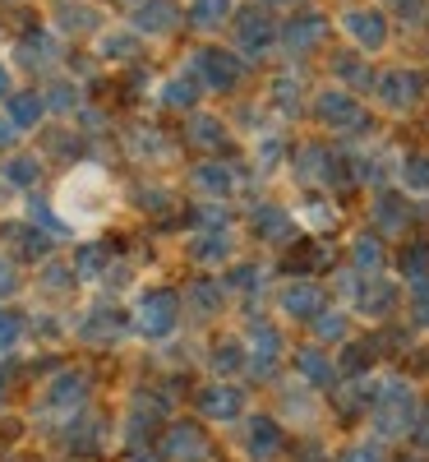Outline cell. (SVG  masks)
<instances>
[{
    "label": "cell",
    "instance_id": "obj_54",
    "mask_svg": "<svg viewBox=\"0 0 429 462\" xmlns=\"http://www.w3.org/2000/svg\"><path fill=\"white\" fill-rule=\"evenodd\" d=\"M254 5H259V10H291L296 0H254Z\"/></svg>",
    "mask_w": 429,
    "mask_h": 462
},
{
    "label": "cell",
    "instance_id": "obj_17",
    "mask_svg": "<svg viewBox=\"0 0 429 462\" xmlns=\"http://www.w3.org/2000/svg\"><path fill=\"white\" fill-rule=\"evenodd\" d=\"M328 74H333V84H342V88H351V93H374V79L379 74L370 69V56H361L356 47L351 51H337L333 60H328Z\"/></svg>",
    "mask_w": 429,
    "mask_h": 462
},
{
    "label": "cell",
    "instance_id": "obj_41",
    "mask_svg": "<svg viewBox=\"0 0 429 462\" xmlns=\"http://www.w3.org/2000/svg\"><path fill=\"white\" fill-rule=\"evenodd\" d=\"M226 287H231V291H245V296H254V291L263 287V268H259V263H236V268L226 273Z\"/></svg>",
    "mask_w": 429,
    "mask_h": 462
},
{
    "label": "cell",
    "instance_id": "obj_57",
    "mask_svg": "<svg viewBox=\"0 0 429 462\" xmlns=\"http://www.w3.org/2000/svg\"><path fill=\"white\" fill-rule=\"evenodd\" d=\"M5 189H14V185H5V180H0V204H5Z\"/></svg>",
    "mask_w": 429,
    "mask_h": 462
},
{
    "label": "cell",
    "instance_id": "obj_40",
    "mask_svg": "<svg viewBox=\"0 0 429 462\" xmlns=\"http://www.w3.org/2000/svg\"><path fill=\"white\" fill-rule=\"evenodd\" d=\"M383 10L393 14L397 23L415 28V23H424V14H429V0H383Z\"/></svg>",
    "mask_w": 429,
    "mask_h": 462
},
{
    "label": "cell",
    "instance_id": "obj_55",
    "mask_svg": "<svg viewBox=\"0 0 429 462\" xmlns=\"http://www.w3.org/2000/svg\"><path fill=\"white\" fill-rule=\"evenodd\" d=\"M10 93H14V88H10V69L0 65V97H10Z\"/></svg>",
    "mask_w": 429,
    "mask_h": 462
},
{
    "label": "cell",
    "instance_id": "obj_39",
    "mask_svg": "<svg viewBox=\"0 0 429 462\" xmlns=\"http://www.w3.org/2000/svg\"><path fill=\"white\" fill-rule=\"evenodd\" d=\"M241 365H250V361H245V346H241V342H231V337H226L222 346H213V370H217L222 379H226V374H236Z\"/></svg>",
    "mask_w": 429,
    "mask_h": 462
},
{
    "label": "cell",
    "instance_id": "obj_45",
    "mask_svg": "<svg viewBox=\"0 0 429 462\" xmlns=\"http://www.w3.org/2000/svg\"><path fill=\"white\" fill-rule=\"evenodd\" d=\"M406 300H411V319H415L420 328H429V278H415Z\"/></svg>",
    "mask_w": 429,
    "mask_h": 462
},
{
    "label": "cell",
    "instance_id": "obj_9",
    "mask_svg": "<svg viewBox=\"0 0 429 462\" xmlns=\"http://www.w3.org/2000/svg\"><path fill=\"white\" fill-rule=\"evenodd\" d=\"M374 97H379V106H388V111H411V106L424 97V74H420V69H411V65L379 69V79H374Z\"/></svg>",
    "mask_w": 429,
    "mask_h": 462
},
{
    "label": "cell",
    "instance_id": "obj_50",
    "mask_svg": "<svg viewBox=\"0 0 429 462\" xmlns=\"http://www.w3.org/2000/svg\"><path fill=\"white\" fill-rule=\"evenodd\" d=\"M300 217H305L309 226H328V222H333L337 213H333L328 204H309V208H300Z\"/></svg>",
    "mask_w": 429,
    "mask_h": 462
},
{
    "label": "cell",
    "instance_id": "obj_52",
    "mask_svg": "<svg viewBox=\"0 0 429 462\" xmlns=\"http://www.w3.org/2000/svg\"><path fill=\"white\" fill-rule=\"evenodd\" d=\"M411 435H415L420 448H429V411H420V420H415V430H411Z\"/></svg>",
    "mask_w": 429,
    "mask_h": 462
},
{
    "label": "cell",
    "instance_id": "obj_36",
    "mask_svg": "<svg viewBox=\"0 0 429 462\" xmlns=\"http://www.w3.org/2000/svg\"><path fill=\"white\" fill-rule=\"evenodd\" d=\"M268 97H272V106H278L282 116H296L300 111V79L296 74H278L272 88H268Z\"/></svg>",
    "mask_w": 429,
    "mask_h": 462
},
{
    "label": "cell",
    "instance_id": "obj_43",
    "mask_svg": "<svg viewBox=\"0 0 429 462\" xmlns=\"http://www.w3.org/2000/svg\"><path fill=\"white\" fill-rule=\"evenodd\" d=\"M102 263H111V250L106 245H84L79 254H74V268H79V278H97Z\"/></svg>",
    "mask_w": 429,
    "mask_h": 462
},
{
    "label": "cell",
    "instance_id": "obj_12",
    "mask_svg": "<svg viewBox=\"0 0 429 462\" xmlns=\"http://www.w3.org/2000/svg\"><path fill=\"white\" fill-rule=\"evenodd\" d=\"M84 402H88V374L84 370H60L42 393V407L56 416H69V420L84 411Z\"/></svg>",
    "mask_w": 429,
    "mask_h": 462
},
{
    "label": "cell",
    "instance_id": "obj_4",
    "mask_svg": "<svg viewBox=\"0 0 429 462\" xmlns=\"http://www.w3.org/2000/svg\"><path fill=\"white\" fill-rule=\"evenodd\" d=\"M337 28L361 56H374V51L388 47V37H393V14L383 5H346L337 14Z\"/></svg>",
    "mask_w": 429,
    "mask_h": 462
},
{
    "label": "cell",
    "instance_id": "obj_47",
    "mask_svg": "<svg viewBox=\"0 0 429 462\" xmlns=\"http://www.w3.org/2000/svg\"><path fill=\"white\" fill-rule=\"evenodd\" d=\"M402 273L415 282V278H429V245H411L402 254Z\"/></svg>",
    "mask_w": 429,
    "mask_h": 462
},
{
    "label": "cell",
    "instance_id": "obj_18",
    "mask_svg": "<svg viewBox=\"0 0 429 462\" xmlns=\"http://www.w3.org/2000/svg\"><path fill=\"white\" fill-rule=\"evenodd\" d=\"M370 222H374V231H383V236H402V231L411 226V204H406V195L379 189L374 204H370Z\"/></svg>",
    "mask_w": 429,
    "mask_h": 462
},
{
    "label": "cell",
    "instance_id": "obj_13",
    "mask_svg": "<svg viewBox=\"0 0 429 462\" xmlns=\"http://www.w3.org/2000/svg\"><path fill=\"white\" fill-rule=\"evenodd\" d=\"M162 457L167 462H208L213 444H208V435L194 426V420H176V426L167 430V439H162Z\"/></svg>",
    "mask_w": 429,
    "mask_h": 462
},
{
    "label": "cell",
    "instance_id": "obj_6",
    "mask_svg": "<svg viewBox=\"0 0 429 462\" xmlns=\"http://www.w3.org/2000/svg\"><path fill=\"white\" fill-rule=\"evenodd\" d=\"M176 324H180V296H176V291L152 287V291L139 296V305H134V328H139V337L162 342V337L176 333Z\"/></svg>",
    "mask_w": 429,
    "mask_h": 462
},
{
    "label": "cell",
    "instance_id": "obj_20",
    "mask_svg": "<svg viewBox=\"0 0 429 462\" xmlns=\"http://www.w3.org/2000/svg\"><path fill=\"white\" fill-rule=\"evenodd\" d=\"M278 361H282V333L259 319L250 328V374H272Z\"/></svg>",
    "mask_w": 429,
    "mask_h": 462
},
{
    "label": "cell",
    "instance_id": "obj_34",
    "mask_svg": "<svg viewBox=\"0 0 429 462\" xmlns=\"http://www.w3.org/2000/svg\"><path fill=\"white\" fill-rule=\"evenodd\" d=\"M130 152H134L139 162H167V158H171V143H167L158 130L139 125V130L130 134Z\"/></svg>",
    "mask_w": 429,
    "mask_h": 462
},
{
    "label": "cell",
    "instance_id": "obj_28",
    "mask_svg": "<svg viewBox=\"0 0 429 462\" xmlns=\"http://www.w3.org/2000/svg\"><path fill=\"white\" fill-rule=\"evenodd\" d=\"M139 47H143V32H139L134 23H130V28H106V32H97V56H102V60H134Z\"/></svg>",
    "mask_w": 429,
    "mask_h": 462
},
{
    "label": "cell",
    "instance_id": "obj_10",
    "mask_svg": "<svg viewBox=\"0 0 429 462\" xmlns=\"http://www.w3.org/2000/svg\"><path fill=\"white\" fill-rule=\"evenodd\" d=\"M328 32H333V19L319 14V10H296L287 23H282V51L291 56H309V51H319L328 42Z\"/></svg>",
    "mask_w": 429,
    "mask_h": 462
},
{
    "label": "cell",
    "instance_id": "obj_23",
    "mask_svg": "<svg viewBox=\"0 0 429 462\" xmlns=\"http://www.w3.org/2000/svg\"><path fill=\"white\" fill-rule=\"evenodd\" d=\"M245 448L254 462H272L282 453V426L272 416H250V435H245Z\"/></svg>",
    "mask_w": 429,
    "mask_h": 462
},
{
    "label": "cell",
    "instance_id": "obj_5",
    "mask_svg": "<svg viewBox=\"0 0 429 462\" xmlns=\"http://www.w3.org/2000/svg\"><path fill=\"white\" fill-rule=\"evenodd\" d=\"M231 47H236L245 60H263L282 47V28L272 23V10H241L236 28H231Z\"/></svg>",
    "mask_w": 429,
    "mask_h": 462
},
{
    "label": "cell",
    "instance_id": "obj_26",
    "mask_svg": "<svg viewBox=\"0 0 429 462\" xmlns=\"http://www.w3.org/2000/svg\"><path fill=\"white\" fill-rule=\"evenodd\" d=\"M250 222H254V236H263V241H272V245H282V241L296 236V217H291L287 208H278V204H259Z\"/></svg>",
    "mask_w": 429,
    "mask_h": 462
},
{
    "label": "cell",
    "instance_id": "obj_33",
    "mask_svg": "<svg viewBox=\"0 0 429 462\" xmlns=\"http://www.w3.org/2000/svg\"><path fill=\"white\" fill-rule=\"evenodd\" d=\"M0 180L14 185V189H37L42 180V162L32 158V152H19V158H5L0 162Z\"/></svg>",
    "mask_w": 429,
    "mask_h": 462
},
{
    "label": "cell",
    "instance_id": "obj_46",
    "mask_svg": "<svg viewBox=\"0 0 429 462\" xmlns=\"http://www.w3.org/2000/svg\"><path fill=\"white\" fill-rule=\"evenodd\" d=\"M315 333H319V342H337V337H346V315H342V310H324V315L315 319Z\"/></svg>",
    "mask_w": 429,
    "mask_h": 462
},
{
    "label": "cell",
    "instance_id": "obj_42",
    "mask_svg": "<svg viewBox=\"0 0 429 462\" xmlns=\"http://www.w3.org/2000/svg\"><path fill=\"white\" fill-rule=\"evenodd\" d=\"M254 167H259L263 176L282 167V139H278V134H263V139H259V148H254Z\"/></svg>",
    "mask_w": 429,
    "mask_h": 462
},
{
    "label": "cell",
    "instance_id": "obj_56",
    "mask_svg": "<svg viewBox=\"0 0 429 462\" xmlns=\"http://www.w3.org/2000/svg\"><path fill=\"white\" fill-rule=\"evenodd\" d=\"M130 462H162V457H158V453H134Z\"/></svg>",
    "mask_w": 429,
    "mask_h": 462
},
{
    "label": "cell",
    "instance_id": "obj_58",
    "mask_svg": "<svg viewBox=\"0 0 429 462\" xmlns=\"http://www.w3.org/2000/svg\"><path fill=\"white\" fill-rule=\"evenodd\" d=\"M125 5H139V0H125Z\"/></svg>",
    "mask_w": 429,
    "mask_h": 462
},
{
    "label": "cell",
    "instance_id": "obj_19",
    "mask_svg": "<svg viewBox=\"0 0 429 462\" xmlns=\"http://www.w3.org/2000/svg\"><path fill=\"white\" fill-rule=\"evenodd\" d=\"M231 250H236V241H231L226 226H222V231H194L189 245H185V254L199 263V268H222V263L231 259Z\"/></svg>",
    "mask_w": 429,
    "mask_h": 462
},
{
    "label": "cell",
    "instance_id": "obj_49",
    "mask_svg": "<svg viewBox=\"0 0 429 462\" xmlns=\"http://www.w3.org/2000/svg\"><path fill=\"white\" fill-rule=\"evenodd\" d=\"M337 462H383V448L379 444H351Z\"/></svg>",
    "mask_w": 429,
    "mask_h": 462
},
{
    "label": "cell",
    "instance_id": "obj_44",
    "mask_svg": "<svg viewBox=\"0 0 429 462\" xmlns=\"http://www.w3.org/2000/svg\"><path fill=\"white\" fill-rule=\"evenodd\" d=\"M19 342H23V315L0 310V352H14Z\"/></svg>",
    "mask_w": 429,
    "mask_h": 462
},
{
    "label": "cell",
    "instance_id": "obj_32",
    "mask_svg": "<svg viewBox=\"0 0 429 462\" xmlns=\"http://www.w3.org/2000/svg\"><path fill=\"white\" fill-rule=\"evenodd\" d=\"M296 370L305 383H315V389H328V383L337 379V365L319 352V346H305V352H296Z\"/></svg>",
    "mask_w": 429,
    "mask_h": 462
},
{
    "label": "cell",
    "instance_id": "obj_35",
    "mask_svg": "<svg viewBox=\"0 0 429 462\" xmlns=\"http://www.w3.org/2000/svg\"><path fill=\"white\" fill-rule=\"evenodd\" d=\"M189 143H194V148H222V143H226L222 116H208V111L189 116Z\"/></svg>",
    "mask_w": 429,
    "mask_h": 462
},
{
    "label": "cell",
    "instance_id": "obj_7",
    "mask_svg": "<svg viewBox=\"0 0 429 462\" xmlns=\"http://www.w3.org/2000/svg\"><path fill=\"white\" fill-rule=\"evenodd\" d=\"M189 69L204 79L208 93H231V88H241V79H245V56L226 51V47H204V51L189 56Z\"/></svg>",
    "mask_w": 429,
    "mask_h": 462
},
{
    "label": "cell",
    "instance_id": "obj_53",
    "mask_svg": "<svg viewBox=\"0 0 429 462\" xmlns=\"http://www.w3.org/2000/svg\"><path fill=\"white\" fill-rule=\"evenodd\" d=\"M14 139H19V130L10 125V116H0V148H10Z\"/></svg>",
    "mask_w": 429,
    "mask_h": 462
},
{
    "label": "cell",
    "instance_id": "obj_27",
    "mask_svg": "<svg viewBox=\"0 0 429 462\" xmlns=\"http://www.w3.org/2000/svg\"><path fill=\"white\" fill-rule=\"evenodd\" d=\"M56 28L65 37H84V32H97L102 28V14H93V5H84V0H60V5L51 10Z\"/></svg>",
    "mask_w": 429,
    "mask_h": 462
},
{
    "label": "cell",
    "instance_id": "obj_3",
    "mask_svg": "<svg viewBox=\"0 0 429 462\" xmlns=\"http://www.w3.org/2000/svg\"><path fill=\"white\" fill-rule=\"evenodd\" d=\"M374 430L388 439V435H406L415 430V389L406 379H383L379 389H374Z\"/></svg>",
    "mask_w": 429,
    "mask_h": 462
},
{
    "label": "cell",
    "instance_id": "obj_21",
    "mask_svg": "<svg viewBox=\"0 0 429 462\" xmlns=\"http://www.w3.org/2000/svg\"><path fill=\"white\" fill-rule=\"evenodd\" d=\"M236 14V0H189L185 5V23L194 32H222Z\"/></svg>",
    "mask_w": 429,
    "mask_h": 462
},
{
    "label": "cell",
    "instance_id": "obj_8",
    "mask_svg": "<svg viewBox=\"0 0 429 462\" xmlns=\"http://www.w3.org/2000/svg\"><path fill=\"white\" fill-rule=\"evenodd\" d=\"M342 287V296L356 305L361 315H370V319H383V315H393V305H397V287L393 282H383V278H361L356 268L337 282Z\"/></svg>",
    "mask_w": 429,
    "mask_h": 462
},
{
    "label": "cell",
    "instance_id": "obj_51",
    "mask_svg": "<svg viewBox=\"0 0 429 462\" xmlns=\"http://www.w3.org/2000/svg\"><path fill=\"white\" fill-rule=\"evenodd\" d=\"M19 287V273H14V263L10 259H0V296H10Z\"/></svg>",
    "mask_w": 429,
    "mask_h": 462
},
{
    "label": "cell",
    "instance_id": "obj_30",
    "mask_svg": "<svg viewBox=\"0 0 429 462\" xmlns=\"http://www.w3.org/2000/svg\"><path fill=\"white\" fill-rule=\"evenodd\" d=\"M397 180L406 195L429 199V152H402L397 158Z\"/></svg>",
    "mask_w": 429,
    "mask_h": 462
},
{
    "label": "cell",
    "instance_id": "obj_48",
    "mask_svg": "<svg viewBox=\"0 0 429 462\" xmlns=\"http://www.w3.org/2000/svg\"><path fill=\"white\" fill-rule=\"evenodd\" d=\"M47 106H56V111H74V106H79V88L56 84V88L47 93Z\"/></svg>",
    "mask_w": 429,
    "mask_h": 462
},
{
    "label": "cell",
    "instance_id": "obj_29",
    "mask_svg": "<svg viewBox=\"0 0 429 462\" xmlns=\"http://www.w3.org/2000/svg\"><path fill=\"white\" fill-rule=\"evenodd\" d=\"M185 305L199 319H208V315H217L222 310V300H226V282H217V278H194L189 287H185V296H180Z\"/></svg>",
    "mask_w": 429,
    "mask_h": 462
},
{
    "label": "cell",
    "instance_id": "obj_37",
    "mask_svg": "<svg viewBox=\"0 0 429 462\" xmlns=\"http://www.w3.org/2000/svg\"><path fill=\"white\" fill-rule=\"evenodd\" d=\"M5 236L23 250V259H42V254H51V236H42V231H32V226H5Z\"/></svg>",
    "mask_w": 429,
    "mask_h": 462
},
{
    "label": "cell",
    "instance_id": "obj_38",
    "mask_svg": "<svg viewBox=\"0 0 429 462\" xmlns=\"http://www.w3.org/2000/svg\"><path fill=\"white\" fill-rule=\"evenodd\" d=\"M74 282H79V268H74V263H47L42 273H37V287H42V291H56V296L74 291Z\"/></svg>",
    "mask_w": 429,
    "mask_h": 462
},
{
    "label": "cell",
    "instance_id": "obj_24",
    "mask_svg": "<svg viewBox=\"0 0 429 462\" xmlns=\"http://www.w3.org/2000/svg\"><path fill=\"white\" fill-rule=\"evenodd\" d=\"M204 93H208V88H204V79H199V74H194L189 65H185V69H176L171 79L162 84V102H167V106H176V111H194Z\"/></svg>",
    "mask_w": 429,
    "mask_h": 462
},
{
    "label": "cell",
    "instance_id": "obj_15",
    "mask_svg": "<svg viewBox=\"0 0 429 462\" xmlns=\"http://www.w3.org/2000/svg\"><path fill=\"white\" fill-rule=\"evenodd\" d=\"M194 407L208 420H236V416H245V389H236V383H226V379H213Z\"/></svg>",
    "mask_w": 429,
    "mask_h": 462
},
{
    "label": "cell",
    "instance_id": "obj_22",
    "mask_svg": "<svg viewBox=\"0 0 429 462\" xmlns=\"http://www.w3.org/2000/svg\"><path fill=\"white\" fill-rule=\"evenodd\" d=\"M5 116H10V125L23 134V130H37L42 125V116H47V97L37 93V88H23V93H10L5 97Z\"/></svg>",
    "mask_w": 429,
    "mask_h": 462
},
{
    "label": "cell",
    "instance_id": "obj_14",
    "mask_svg": "<svg viewBox=\"0 0 429 462\" xmlns=\"http://www.w3.org/2000/svg\"><path fill=\"white\" fill-rule=\"evenodd\" d=\"M278 305H282L287 319H309V324H315L324 315V305H328V291L319 282H287L278 291Z\"/></svg>",
    "mask_w": 429,
    "mask_h": 462
},
{
    "label": "cell",
    "instance_id": "obj_31",
    "mask_svg": "<svg viewBox=\"0 0 429 462\" xmlns=\"http://www.w3.org/2000/svg\"><path fill=\"white\" fill-rule=\"evenodd\" d=\"M383 241L379 236H370V231H361L356 241H351V268H356L361 278H379L383 273Z\"/></svg>",
    "mask_w": 429,
    "mask_h": 462
},
{
    "label": "cell",
    "instance_id": "obj_11",
    "mask_svg": "<svg viewBox=\"0 0 429 462\" xmlns=\"http://www.w3.org/2000/svg\"><path fill=\"white\" fill-rule=\"evenodd\" d=\"M236 185H241L236 167L222 162V158H204V162H194V167H189V189H194L199 199H208V204L231 199V195H236Z\"/></svg>",
    "mask_w": 429,
    "mask_h": 462
},
{
    "label": "cell",
    "instance_id": "obj_25",
    "mask_svg": "<svg viewBox=\"0 0 429 462\" xmlns=\"http://www.w3.org/2000/svg\"><path fill=\"white\" fill-rule=\"evenodd\" d=\"M121 333H125V319L115 315L111 305H97V310L79 324V337L93 342V346H115V342H121Z\"/></svg>",
    "mask_w": 429,
    "mask_h": 462
},
{
    "label": "cell",
    "instance_id": "obj_2",
    "mask_svg": "<svg viewBox=\"0 0 429 462\" xmlns=\"http://www.w3.org/2000/svg\"><path fill=\"white\" fill-rule=\"evenodd\" d=\"M309 111H315V121H319L324 130H333V134H365V130H370V111H365L361 93H351V88H342V84L319 88Z\"/></svg>",
    "mask_w": 429,
    "mask_h": 462
},
{
    "label": "cell",
    "instance_id": "obj_1",
    "mask_svg": "<svg viewBox=\"0 0 429 462\" xmlns=\"http://www.w3.org/2000/svg\"><path fill=\"white\" fill-rule=\"evenodd\" d=\"M56 208L69 226H97L106 213H111V180L97 171V167H74L65 180H60V195H56Z\"/></svg>",
    "mask_w": 429,
    "mask_h": 462
},
{
    "label": "cell",
    "instance_id": "obj_16",
    "mask_svg": "<svg viewBox=\"0 0 429 462\" xmlns=\"http://www.w3.org/2000/svg\"><path fill=\"white\" fill-rule=\"evenodd\" d=\"M185 10L176 5V0H139V10H134V28L143 37H171L180 28Z\"/></svg>",
    "mask_w": 429,
    "mask_h": 462
}]
</instances>
